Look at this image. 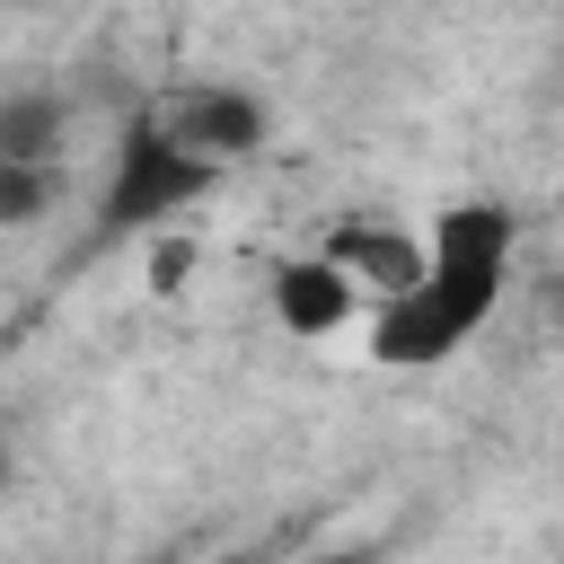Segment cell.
<instances>
[{
  "label": "cell",
  "mask_w": 564,
  "mask_h": 564,
  "mask_svg": "<svg viewBox=\"0 0 564 564\" xmlns=\"http://www.w3.org/2000/svg\"><path fill=\"white\" fill-rule=\"evenodd\" d=\"M352 308H361V282H352L326 247L273 264V317H282L291 335H335V326H352Z\"/></svg>",
  "instance_id": "cell-4"
},
{
  "label": "cell",
  "mask_w": 564,
  "mask_h": 564,
  "mask_svg": "<svg viewBox=\"0 0 564 564\" xmlns=\"http://www.w3.org/2000/svg\"><path fill=\"white\" fill-rule=\"evenodd\" d=\"M62 194V159H0V229H35Z\"/></svg>",
  "instance_id": "cell-7"
},
{
  "label": "cell",
  "mask_w": 564,
  "mask_h": 564,
  "mask_svg": "<svg viewBox=\"0 0 564 564\" xmlns=\"http://www.w3.org/2000/svg\"><path fill=\"white\" fill-rule=\"evenodd\" d=\"M185 264H194V247H185V238H167V247L150 256V291H176V282H185Z\"/></svg>",
  "instance_id": "cell-8"
},
{
  "label": "cell",
  "mask_w": 564,
  "mask_h": 564,
  "mask_svg": "<svg viewBox=\"0 0 564 564\" xmlns=\"http://www.w3.org/2000/svg\"><path fill=\"white\" fill-rule=\"evenodd\" d=\"M62 141H70V97L62 88L0 97V159H62Z\"/></svg>",
  "instance_id": "cell-6"
},
{
  "label": "cell",
  "mask_w": 564,
  "mask_h": 564,
  "mask_svg": "<svg viewBox=\"0 0 564 564\" xmlns=\"http://www.w3.org/2000/svg\"><path fill=\"white\" fill-rule=\"evenodd\" d=\"M212 185H220V159H203V150L167 141L150 115H132V123H123V141H115L106 194H97V238H132V229L150 238L159 220L194 212Z\"/></svg>",
  "instance_id": "cell-2"
},
{
  "label": "cell",
  "mask_w": 564,
  "mask_h": 564,
  "mask_svg": "<svg viewBox=\"0 0 564 564\" xmlns=\"http://www.w3.org/2000/svg\"><path fill=\"white\" fill-rule=\"evenodd\" d=\"M167 141H185V150H203V159H256L264 150V106L247 97V88H229V79H185L159 115H150Z\"/></svg>",
  "instance_id": "cell-3"
},
{
  "label": "cell",
  "mask_w": 564,
  "mask_h": 564,
  "mask_svg": "<svg viewBox=\"0 0 564 564\" xmlns=\"http://www.w3.org/2000/svg\"><path fill=\"white\" fill-rule=\"evenodd\" d=\"M511 238H520V220H511L502 203H458V212H441L432 238H423V273L370 308V352H379L388 370H432V361H449V352L494 317V300H502V282H511Z\"/></svg>",
  "instance_id": "cell-1"
},
{
  "label": "cell",
  "mask_w": 564,
  "mask_h": 564,
  "mask_svg": "<svg viewBox=\"0 0 564 564\" xmlns=\"http://www.w3.org/2000/svg\"><path fill=\"white\" fill-rule=\"evenodd\" d=\"M326 256L361 282V300H388V291H405V282L423 273V238L397 229V220H344V229L326 238Z\"/></svg>",
  "instance_id": "cell-5"
}]
</instances>
